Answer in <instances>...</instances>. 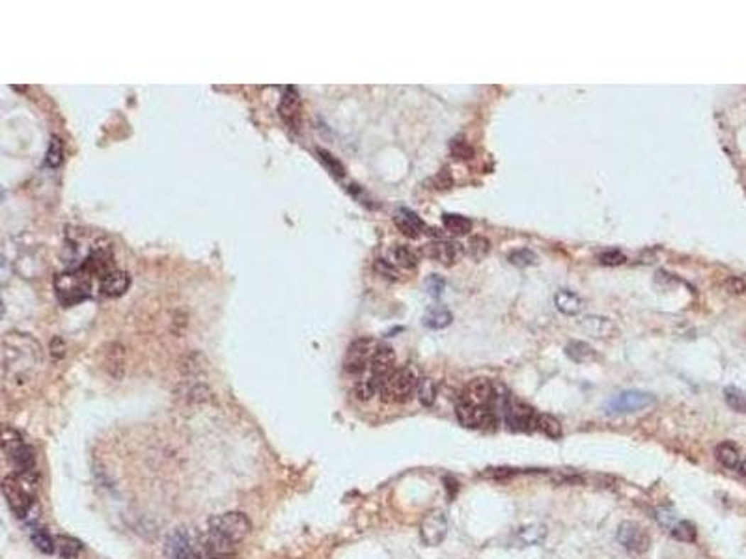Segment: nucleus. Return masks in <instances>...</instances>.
<instances>
[{"instance_id":"nucleus-15","label":"nucleus","mask_w":746,"mask_h":559,"mask_svg":"<svg viewBox=\"0 0 746 559\" xmlns=\"http://www.w3.org/2000/svg\"><path fill=\"white\" fill-rule=\"evenodd\" d=\"M424 254L442 265H454L461 260L463 248L459 243H454V240H437V243L426 245Z\"/></svg>"},{"instance_id":"nucleus-9","label":"nucleus","mask_w":746,"mask_h":559,"mask_svg":"<svg viewBox=\"0 0 746 559\" xmlns=\"http://www.w3.org/2000/svg\"><path fill=\"white\" fill-rule=\"evenodd\" d=\"M456 414L461 425L471 429H487L498 424V414L489 406H472L459 401L456 406Z\"/></svg>"},{"instance_id":"nucleus-30","label":"nucleus","mask_w":746,"mask_h":559,"mask_svg":"<svg viewBox=\"0 0 746 559\" xmlns=\"http://www.w3.org/2000/svg\"><path fill=\"white\" fill-rule=\"evenodd\" d=\"M537 431L545 433V435L551 436V438H558V436H561L560 421H558L554 416H549V414H539V419H537Z\"/></svg>"},{"instance_id":"nucleus-39","label":"nucleus","mask_w":746,"mask_h":559,"mask_svg":"<svg viewBox=\"0 0 746 559\" xmlns=\"http://www.w3.org/2000/svg\"><path fill=\"white\" fill-rule=\"evenodd\" d=\"M627 261V258L621 254L620 250H606L599 255V263L606 265V267H616V265H623Z\"/></svg>"},{"instance_id":"nucleus-23","label":"nucleus","mask_w":746,"mask_h":559,"mask_svg":"<svg viewBox=\"0 0 746 559\" xmlns=\"http://www.w3.org/2000/svg\"><path fill=\"white\" fill-rule=\"evenodd\" d=\"M716 459L720 460L722 465L726 466V468L735 470L737 466H739V463H741V453H739L735 444H731V442H722V444L716 448Z\"/></svg>"},{"instance_id":"nucleus-4","label":"nucleus","mask_w":746,"mask_h":559,"mask_svg":"<svg viewBox=\"0 0 746 559\" xmlns=\"http://www.w3.org/2000/svg\"><path fill=\"white\" fill-rule=\"evenodd\" d=\"M418 382L420 380L411 367H396L390 373V377L383 382L379 395L388 404H403L411 401L416 388H418Z\"/></svg>"},{"instance_id":"nucleus-8","label":"nucleus","mask_w":746,"mask_h":559,"mask_svg":"<svg viewBox=\"0 0 746 559\" xmlns=\"http://www.w3.org/2000/svg\"><path fill=\"white\" fill-rule=\"evenodd\" d=\"M377 345L371 338H361L349 345V349L344 358V371L347 375H362L371 364V358L375 355Z\"/></svg>"},{"instance_id":"nucleus-38","label":"nucleus","mask_w":746,"mask_h":559,"mask_svg":"<svg viewBox=\"0 0 746 559\" xmlns=\"http://www.w3.org/2000/svg\"><path fill=\"white\" fill-rule=\"evenodd\" d=\"M373 269H375L377 275L383 276V278L392 280V282H396V280H400V272H397V269H396V267H394V265L390 263V261L377 260L375 265H373Z\"/></svg>"},{"instance_id":"nucleus-35","label":"nucleus","mask_w":746,"mask_h":559,"mask_svg":"<svg viewBox=\"0 0 746 559\" xmlns=\"http://www.w3.org/2000/svg\"><path fill=\"white\" fill-rule=\"evenodd\" d=\"M547 528L545 526H528V528H522L519 537L525 541L526 544H537L545 539Z\"/></svg>"},{"instance_id":"nucleus-16","label":"nucleus","mask_w":746,"mask_h":559,"mask_svg":"<svg viewBox=\"0 0 746 559\" xmlns=\"http://www.w3.org/2000/svg\"><path fill=\"white\" fill-rule=\"evenodd\" d=\"M394 222H396L397 230L403 235H407V237H411V239H418V237L424 233V230H426L424 220L416 215L415 211L405 209V207L397 209L396 216H394Z\"/></svg>"},{"instance_id":"nucleus-6","label":"nucleus","mask_w":746,"mask_h":559,"mask_svg":"<svg viewBox=\"0 0 746 559\" xmlns=\"http://www.w3.org/2000/svg\"><path fill=\"white\" fill-rule=\"evenodd\" d=\"M657 403V397L653 394H647V392H640V389H627V392H621V394L614 395L608 403H606V414L610 416H621V414H631V412H640V410H646L649 406Z\"/></svg>"},{"instance_id":"nucleus-26","label":"nucleus","mask_w":746,"mask_h":559,"mask_svg":"<svg viewBox=\"0 0 746 559\" xmlns=\"http://www.w3.org/2000/svg\"><path fill=\"white\" fill-rule=\"evenodd\" d=\"M392 260L397 267H403V269H415L418 265V255L409 246L403 245H396L392 248Z\"/></svg>"},{"instance_id":"nucleus-34","label":"nucleus","mask_w":746,"mask_h":559,"mask_svg":"<svg viewBox=\"0 0 746 559\" xmlns=\"http://www.w3.org/2000/svg\"><path fill=\"white\" fill-rule=\"evenodd\" d=\"M62 159H64V148H62V142L56 136L50 138L49 150H47L45 162L50 168H56V166L62 165Z\"/></svg>"},{"instance_id":"nucleus-19","label":"nucleus","mask_w":746,"mask_h":559,"mask_svg":"<svg viewBox=\"0 0 746 559\" xmlns=\"http://www.w3.org/2000/svg\"><path fill=\"white\" fill-rule=\"evenodd\" d=\"M451 321H454V315H451V311L448 310V308H444V306H431L429 310L424 314V317H422L424 326H427V328L431 330L446 328V326L451 325Z\"/></svg>"},{"instance_id":"nucleus-29","label":"nucleus","mask_w":746,"mask_h":559,"mask_svg":"<svg viewBox=\"0 0 746 559\" xmlns=\"http://www.w3.org/2000/svg\"><path fill=\"white\" fill-rule=\"evenodd\" d=\"M416 394H418V399L424 406H433L437 399V386L431 379H420L418 382V388H416Z\"/></svg>"},{"instance_id":"nucleus-18","label":"nucleus","mask_w":746,"mask_h":559,"mask_svg":"<svg viewBox=\"0 0 746 559\" xmlns=\"http://www.w3.org/2000/svg\"><path fill=\"white\" fill-rule=\"evenodd\" d=\"M581 328H584L593 338H610L616 332V326L608 317L601 315H586L581 321Z\"/></svg>"},{"instance_id":"nucleus-25","label":"nucleus","mask_w":746,"mask_h":559,"mask_svg":"<svg viewBox=\"0 0 746 559\" xmlns=\"http://www.w3.org/2000/svg\"><path fill=\"white\" fill-rule=\"evenodd\" d=\"M442 224H444L446 230L454 235H466L472 230V222L466 216L451 215V213H446L442 216Z\"/></svg>"},{"instance_id":"nucleus-37","label":"nucleus","mask_w":746,"mask_h":559,"mask_svg":"<svg viewBox=\"0 0 746 559\" xmlns=\"http://www.w3.org/2000/svg\"><path fill=\"white\" fill-rule=\"evenodd\" d=\"M508 260H510L511 265H517V267H526V265L536 263V254L528 248H521V250H515V252H511V254L508 255Z\"/></svg>"},{"instance_id":"nucleus-13","label":"nucleus","mask_w":746,"mask_h":559,"mask_svg":"<svg viewBox=\"0 0 746 559\" xmlns=\"http://www.w3.org/2000/svg\"><path fill=\"white\" fill-rule=\"evenodd\" d=\"M394 370H396V353H394L392 347H388V345H377L375 355L371 358L370 375H368V377H370L373 382H377L379 389H381L383 382L390 377V373Z\"/></svg>"},{"instance_id":"nucleus-3","label":"nucleus","mask_w":746,"mask_h":559,"mask_svg":"<svg viewBox=\"0 0 746 559\" xmlns=\"http://www.w3.org/2000/svg\"><path fill=\"white\" fill-rule=\"evenodd\" d=\"M35 485H38V481L26 480L17 474L6 475L2 481V492H4L6 502L19 519H26L31 514L35 499Z\"/></svg>"},{"instance_id":"nucleus-36","label":"nucleus","mask_w":746,"mask_h":559,"mask_svg":"<svg viewBox=\"0 0 746 559\" xmlns=\"http://www.w3.org/2000/svg\"><path fill=\"white\" fill-rule=\"evenodd\" d=\"M317 155L321 157V160L325 162L329 172H332L336 177H344V175H346V168H344V165H341L340 160L336 159V157H332V153H329V151H325V150H317Z\"/></svg>"},{"instance_id":"nucleus-14","label":"nucleus","mask_w":746,"mask_h":559,"mask_svg":"<svg viewBox=\"0 0 746 559\" xmlns=\"http://www.w3.org/2000/svg\"><path fill=\"white\" fill-rule=\"evenodd\" d=\"M166 554L170 559H207L204 550L198 548L191 535L185 531H175L166 544Z\"/></svg>"},{"instance_id":"nucleus-43","label":"nucleus","mask_w":746,"mask_h":559,"mask_svg":"<svg viewBox=\"0 0 746 559\" xmlns=\"http://www.w3.org/2000/svg\"><path fill=\"white\" fill-rule=\"evenodd\" d=\"M735 470L746 480V459H741V463H739V466H737Z\"/></svg>"},{"instance_id":"nucleus-5","label":"nucleus","mask_w":746,"mask_h":559,"mask_svg":"<svg viewBox=\"0 0 746 559\" xmlns=\"http://www.w3.org/2000/svg\"><path fill=\"white\" fill-rule=\"evenodd\" d=\"M207 529L213 531V533L221 535V537H224V539L230 541V543L239 544L251 535L252 524L245 513L231 511V513L216 514V516L209 519Z\"/></svg>"},{"instance_id":"nucleus-11","label":"nucleus","mask_w":746,"mask_h":559,"mask_svg":"<svg viewBox=\"0 0 746 559\" xmlns=\"http://www.w3.org/2000/svg\"><path fill=\"white\" fill-rule=\"evenodd\" d=\"M448 533V519H446L444 511L435 509L422 519L420 524V537L427 546H437L444 541Z\"/></svg>"},{"instance_id":"nucleus-32","label":"nucleus","mask_w":746,"mask_h":559,"mask_svg":"<svg viewBox=\"0 0 746 559\" xmlns=\"http://www.w3.org/2000/svg\"><path fill=\"white\" fill-rule=\"evenodd\" d=\"M671 535H674L677 541L692 543V541H696V526L692 524V522H689V520H681V522H677V524L674 526Z\"/></svg>"},{"instance_id":"nucleus-42","label":"nucleus","mask_w":746,"mask_h":559,"mask_svg":"<svg viewBox=\"0 0 746 559\" xmlns=\"http://www.w3.org/2000/svg\"><path fill=\"white\" fill-rule=\"evenodd\" d=\"M730 287H731V291H733V293H742V291H745V284H742V282L739 278H731L730 280Z\"/></svg>"},{"instance_id":"nucleus-40","label":"nucleus","mask_w":746,"mask_h":559,"mask_svg":"<svg viewBox=\"0 0 746 559\" xmlns=\"http://www.w3.org/2000/svg\"><path fill=\"white\" fill-rule=\"evenodd\" d=\"M451 153L456 159H471L472 157V148L468 144H465L463 140H454L451 142Z\"/></svg>"},{"instance_id":"nucleus-31","label":"nucleus","mask_w":746,"mask_h":559,"mask_svg":"<svg viewBox=\"0 0 746 559\" xmlns=\"http://www.w3.org/2000/svg\"><path fill=\"white\" fill-rule=\"evenodd\" d=\"M724 397H726V403L730 404L731 409L737 410V412H746V394L741 392L735 386H728L724 389Z\"/></svg>"},{"instance_id":"nucleus-1","label":"nucleus","mask_w":746,"mask_h":559,"mask_svg":"<svg viewBox=\"0 0 746 559\" xmlns=\"http://www.w3.org/2000/svg\"><path fill=\"white\" fill-rule=\"evenodd\" d=\"M2 370L6 384L11 388H23L35 379L41 365L40 343L28 334L11 332L4 338Z\"/></svg>"},{"instance_id":"nucleus-27","label":"nucleus","mask_w":746,"mask_h":559,"mask_svg":"<svg viewBox=\"0 0 746 559\" xmlns=\"http://www.w3.org/2000/svg\"><path fill=\"white\" fill-rule=\"evenodd\" d=\"M56 543H58L56 544V546H58V552H60V555L64 559H77L80 554V550H82V544L77 539H73V537H67V535L58 537Z\"/></svg>"},{"instance_id":"nucleus-33","label":"nucleus","mask_w":746,"mask_h":559,"mask_svg":"<svg viewBox=\"0 0 746 559\" xmlns=\"http://www.w3.org/2000/svg\"><path fill=\"white\" fill-rule=\"evenodd\" d=\"M377 392H379V384H377V382H373V380H371L370 377H366V379H361L355 384L356 399H361V401L371 399V397H373V395H375Z\"/></svg>"},{"instance_id":"nucleus-12","label":"nucleus","mask_w":746,"mask_h":559,"mask_svg":"<svg viewBox=\"0 0 746 559\" xmlns=\"http://www.w3.org/2000/svg\"><path fill=\"white\" fill-rule=\"evenodd\" d=\"M618 541L623 548L636 552V554H642L649 548V535L638 522H632V520L621 522L618 528Z\"/></svg>"},{"instance_id":"nucleus-22","label":"nucleus","mask_w":746,"mask_h":559,"mask_svg":"<svg viewBox=\"0 0 746 559\" xmlns=\"http://www.w3.org/2000/svg\"><path fill=\"white\" fill-rule=\"evenodd\" d=\"M297 112H299V95H297L295 88H287L284 97H282L280 116L287 123H293L297 118Z\"/></svg>"},{"instance_id":"nucleus-24","label":"nucleus","mask_w":746,"mask_h":559,"mask_svg":"<svg viewBox=\"0 0 746 559\" xmlns=\"http://www.w3.org/2000/svg\"><path fill=\"white\" fill-rule=\"evenodd\" d=\"M31 537H32V543L35 544V548L40 550V552H43V554H53V552H55L56 544L45 528H41V526H32Z\"/></svg>"},{"instance_id":"nucleus-2","label":"nucleus","mask_w":746,"mask_h":559,"mask_svg":"<svg viewBox=\"0 0 746 559\" xmlns=\"http://www.w3.org/2000/svg\"><path fill=\"white\" fill-rule=\"evenodd\" d=\"M2 448L4 453L13 466L16 474L26 480L38 481V468H35V457L32 448L21 436L19 431H16L10 425L4 427V436H2Z\"/></svg>"},{"instance_id":"nucleus-7","label":"nucleus","mask_w":746,"mask_h":559,"mask_svg":"<svg viewBox=\"0 0 746 559\" xmlns=\"http://www.w3.org/2000/svg\"><path fill=\"white\" fill-rule=\"evenodd\" d=\"M502 414H504V421H506L508 429L510 431H515V433H532V431L537 429L539 414H537L532 406L521 403V401H513L510 397L504 410H502Z\"/></svg>"},{"instance_id":"nucleus-10","label":"nucleus","mask_w":746,"mask_h":559,"mask_svg":"<svg viewBox=\"0 0 746 559\" xmlns=\"http://www.w3.org/2000/svg\"><path fill=\"white\" fill-rule=\"evenodd\" d=\"M459 401H463V403L466 404H472V406H489V409H493L496 401L495 384L487 379L471 380V382L463 388V394H461Z\"/></svg>"},{"instance_id":"nucleus-41","label":"nucleus","mask_w":746,"mask_h":559,"mask_svg":"<svg viewBox=\"0 0 746 559\" xmlns=\"http://www.w3.org/2000/svg\"><path fill=\"white\" fill-rule=\"evenodd\" d=\"M426 287L431 297H441L442 289H444V280H442L441 276L431 275L426 282Z\"/></svg>"},{"instance_id":"nucleus-21","label":"nucleus","mask_w":746,"mask_h":559,"mask_svg":"<svg viewBox=\"0 0 746 559\" xmlns=\"http://www.w3.org/2000/svg\"><path fill=\"white\" fill-rule=\"evenodd\" d=\"M566 355L576 364H586L596 358V349L586 341H571V343H567Z\"/></svg>"},{"instance_id":"nucleus-28","label":"nucleus","mask_w":746,"mask_h":559,"mask_svg":"<svg viewBox=\"0 0 746 559\" xmlns=\"http://www.w3.org/2000/svg\"><path fill=\"white\" fill-rule=\"evenodd\" d=\"M489 250H491V243L486 239V237H481V235H476V237H471V240H468V245H466V252H468V255H471L472 260H483L487 254H489Z\"/></svg>"},{"instance_id":"nucleus-17","label":"nucleus","mask_w":746,"mask_h":559,"mask_svg":"<svg viewBox=\"0 0 746 559\" xmlns=\"http://www.w3.org/2000/svg\"><path fill=\"white\" fill-rule=\"evenodd\" d=\"M129 275L124 270H111L105 278L101 280L99 289L105 297H120L129 289Z\"/></svg>"},{"instance_id":"nucleus-20","label":"nucleus","mask_w":746,"mask_h":559,"mask_svg":"<svg viewBox=\"0 0 746 559\" xmlns=\"http://www.w3.org/2000/svg\"><path fill=\"white\" fill-rule=\"evenodd\" d=\"M554 304H556V308L561 311V314H566V315L581 314L582 308H584V302H582L581 297L576 295V293H573V291H566V289H561L556 293Z\"/></svg>"}]
</instances>
